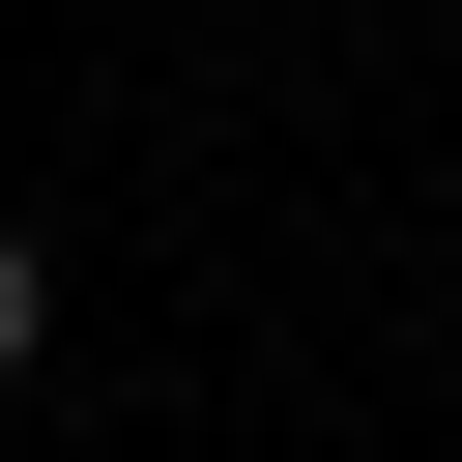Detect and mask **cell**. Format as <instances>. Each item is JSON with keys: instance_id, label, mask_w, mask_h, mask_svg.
Returning <instances> with one entry per match:
<instances>
[{"instance_id": "6da1fadb", "label": "cell", "mask_w": 462, "mask_h": 462, "mask_svg": "<svg viewBox=\"0 0 462 462\" xmlns=\"http://www.w3.org/2000/svg\"><path fill=\"white\" fill-rule=\"evenodd\" d=\"M29 346H58V260H29V231H0V375H29Z\"/></svg>"}]
</instances>
